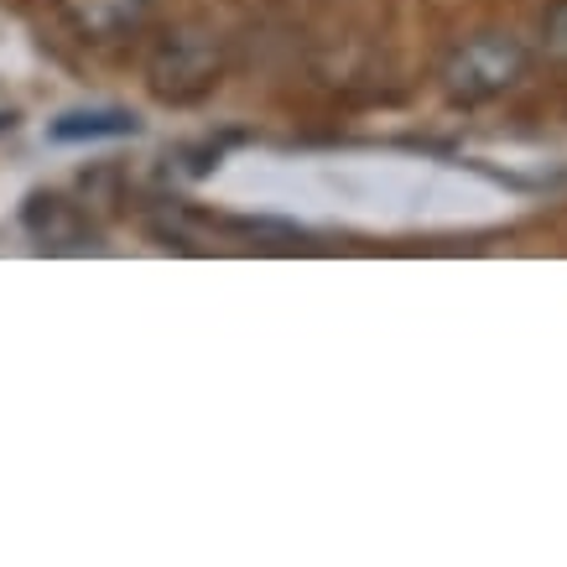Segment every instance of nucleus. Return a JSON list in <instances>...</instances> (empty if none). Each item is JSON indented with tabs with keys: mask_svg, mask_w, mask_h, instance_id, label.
<instances>
[{
	"mask_svg": "<svg viewBox=\"0 0 567 567\" xmlns=\"http://www.w3.org/2000/svg\"><path fill=\"white\" fill-rule=\"evenodd\" d=\"M520 73H526V48H520L511 32H484V37H474V42H464V48L453 52L443 84H447L453 100L480 104V100L505 94Z\"/></svg>",
	"mask_w": 567,
	"mask_h": 567,
	"instance_id": "nucleus-1",
	"label": "nucleus"
},
{
	"mask_svg": "<svg viewBox=\"0 0 567 567\" xmlns=\"http://www.w3.org/2000/svg\"><path fill=\"white\" fill-rule=\"evenodd\" d=\"M219 84V48L204 32L167 37L152 58V89L162 100H198Z\"/></svg>",
	"mask_w": 567,
	"mask_h": 567,
	"instance_id": "nucleus-2",
	"label": "nucleus"
},
{
	"mask_svg": "<svg viewBox=\"0 0 567 567\" xmlns=\"http://www.w3.org/2000/svg\"><path fill=\"white\" fill-rule=\"evenodd\" d=\"M141 121L131 110H73V115H58L48 125V141L58 146H79V141H121L136 136Z\"/></svg>",
	"mask_w": 567,
	"mask_h": 567,
	"instance_id": "nucleus-4",
	"label": "nucleus"
},
{
	"mask_svg": "<svg viewBox=\"0 0 567 567\" xmlns=\"http://www.w3.org/2000/svg\"><path fill=\"white\" fill-rule=\"evenodd\" d=\"M0 131H11V115H0Z\"/></svg>",
	"mask_w": 567,
	"mask_h": 567,
	"instance_id": "nucleus-5",
	"label": "nucleus"
},
{
	"mask_svg": "<svg viewBox=\"0 0 567 567\" xmlns=\"http://www.w3.org/2000/svg\"><path fill=\"white\" fill-rule=\"evenodd\" d=\"M58 6L73 21V32H84L89 42H121L152 17V0H58Z\"/></svg>",
	"mask_w": 567,
	"mask_h": 567,
	"instance_id": "nucleus-3",
	"label": "nucleus"
}]
</instances>
